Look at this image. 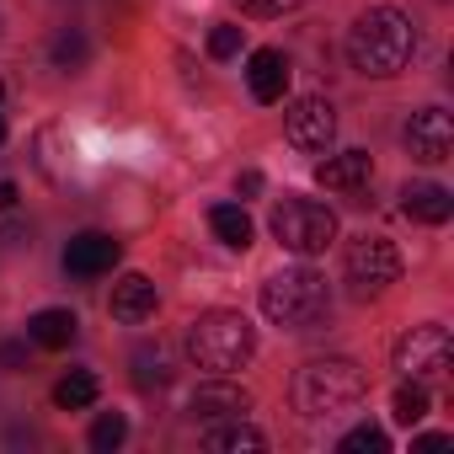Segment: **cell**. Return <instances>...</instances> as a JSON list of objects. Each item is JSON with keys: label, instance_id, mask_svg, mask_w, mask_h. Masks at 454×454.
Wrapping results in <instances>:
<instances>
[{"label": "cell", "instance_id": "obj_28", "mask_svg": "<svg viewBox=\"0 0 454 454\" xmlns=\"http://www.w3.org/2000/svg\"><path fill=\"white\" fill-rule=\"evenodd\" d=\"M22 358H27V348H22V342H6V348H0V364H6V369H17Z\"/></svg>", "mask_w": 454, "mask_h": 454}, {"label": "cell", "instance_id": "obj_21", "mask_svg": "<svg viewBox=\"0 0 454 454\" xmlns=\"http://www.w3.org/2000/svg\"><path fill=\"white\" fill-rule=\"evenodd\" d=\"M49 59H54V70H86V59H91L86 33L81 27H59L54 43H49Z\"/></svg>", "mask_w": 454, "mask_h": 454}, {"label": "cell", "instance_id": "obj_11", "mask_svg": "<svg viewBox=\"0 0 454 454\" xmlns=\"http://www.w3.org/2000/svg\"><path fill=\"white\" fill-rule=\"evenodd\" d=\"M118 257H123V247H118L113 236L81 231V236L65 247V273H75V278H102V273H113Z\"/></svg>", "mask_w": 454, "mask_h": 454}, {"label": "cell", "instance_id": "obj_30", "mask_svg": "<svg viewBox=\"0 0 454 454\" xmlns=\"http://www.w3.org/2000/svg\"><path fill=\"white\" fill-rule=\"evenodd\" d=\"M17 208V182H0V214Z\"/></svg>", "mask_w": 454, "mask_h": 454}, {"label": "cell", "instance_id": "obj_3", "mask_svg": "<svg viewBox=\"0 0 454 454\" xmlns=\"http://www.w3.org/2000/svg\"><path fill=\"white\" fill-rule=\"evenodd\" d=\"M369 395V380L353 358H316L294 374V406L305 417H342Z\"/></svg>", "mask_w": 454, "mask_h": 454}, {"label": "cell", "instance_id": "obj_20", "mask_svg": "<svg viewBox=\"0 0 454 454\" xmlns=\"http://www.w3.org/2000/svg\"><path fill=\"white\" fill-rule=\"evenodd\" d=\"M166 380H171L166 348H160V342H139V348H134V385H139V390H155V385H166Z\"/></svg>", "mask_w": 454, "mask_h": 454}, {"label": "cell", "instance_id": "obj_13", "mask_svg": "<svg viewBox=\"0 0 454 454\" xmlns=\"http://www.w3.org/2000/svg\"><path fill=\"white\" fill-rule=\"evenodd\" d=\"M247 81H252V97L273 107V102H284V91H289V59H284L278 49H257L252 65H247Z\"/></svg>", "mask_w": 454, "mask_h": 454}, {"label": "cell", "instance_id": "obj_10", "mask_svg": "<svg viewBox=\"0 0 454 454\" xmlns=\"http://www.w3.org/2000/svg\"><path fill=\"white\" fill-rule=\"evenodd\" d=\"M252 411V395L241 390V385H231V380H203L192 395H187V417L192 422H224V417H247Z\"/></svg>", "mask_w": 454, "mask_h": 454}, {"label": "cell", "instance_id": "obj_4", "mask_svg": "<svg viewBox=\"0 0 454 454\" xmlns=\"http://www.w3.org/2000/svg\"><path fill=\"white\" fill-rule=\"evenodd\" d=\"M332 310V289L316 268H284L262 284V316L284 332H310Z\"/></svg>", "mask_w": 454, "mask_h": 454}, {"label": "cell", "instance_id": "obj_24", "mask_svg": "<svg viewBox=\"0 0 454 454\" xmlns=\"http://www.w3.org/2000/svg\"><path fill=\"white\" fill-rule=\"evenodd\" d=\"M129 438V422L118 417V411H102L97 422H91V449H102V454H113L118 443Z\"/></svg>", "mask_w": 454, "mask_h": 454}, {"label": "cell", "instance_id": "obj_1", "mask_svg": "<svg viewBox=\"0 0 454 454\" xmlns=\"http://www.w3.org/2000/svg\"><path fill=\"white\" fill-rule=\"evenodd\" d=\"M417 54V27L401 6H369L353 27H348V59L358 75H401Z\"/></svg>", "mask_w": 454, "mask_h": 454}, {"label": "cell", "instance_id": "obj_22", "mask_svg": "<svg viewBox=\"0 0 454 454\" xmlns=\"http://www.w3.org/2000/svg\"><path fill=\"white\" fill-rule=\"evenodd\" d=\"M422 417H427V385H422V380H406V385L395 390V422L417 427Z\"/></svg>", "mask_w": 454, "mask_h": 454}, {"label": "cell", "instance_id": "obj_15", "mask_svg": "<svg viewBox=\"0 0 454 454\" xmlns=\"http://www.w3.org/2000/svg\"><path fill=\"white\" fill-rule=\"evenodd\" d=\"M401 214L417 219V224H443V219L454 214V198H449V187H438V182H411V187L401 192Z\"/></svg>", "mask_w": 454, "mask_h": 454}, {"label": "cell", "instance_id": "obj_5", "mask_svg": "<svg viewBox=\"0 0 454 454\" xmlns=\"http://www.w3.org/2000/svg\"><path fill=\"white\" fill-rule=\"evenodd\" d=\"M273 236H278L284 252L316 257V252H326L337 241V214L326 203H316V198H284L273 208Z\"/></svg>", "mask_w": 454, "mask_h": 454}, {"label": "cell", "instance_id": "obj_26", "mask_svg": "<svg viewBox=\"0 0 454 454\" xmlns=\"http://www.w3.org/2000/svg\"><path fill=\"white\" fill-rule=\"evenodd\" d=\"M236 6H241L247 17H284V12H300L305 0H236Z\"/></svg>", "mask_w": 454, "mask_h": 454}, {"label": "cell", "instance_id": "obj_6", "mask_svg": "<svg viewBox=\"0 0 454 454\" xmlns=\"http://www.w3.org/2000/svg\"><path fill=\"white\" fill-rule=\"evenodd\" d=\"M348 289L358 294V300H374V294H385L395 278H401V252L385 241V236H358L353 247H348Z\"/></svg>", "mask_w": 454, "mask_h": 454}, {"label": "cell", "instance_id": "obj_27", "mask_svg": "<svg viewBox=\"0 0 454 454\" xmlns=\"http://www.w3.org/2000/svg\"><path fill=\"white\" fill-rule=\"evenodd\" d=\"M236 192H241V198H257V192H262V171H241V176H236Z\"/></svg>", "mask_w": 454, "mask_h": 454}, {"label": "cell", "instance_id": "obj_9", "mask_svg": "<svg viewBox=\"0 0 454 454\" xmlns=\"http://www.w3.org/2000/svg\"><path fill=\"white\" fill-rule=\"evenodd\" d=\"M406 150H411V160H422V166L449 160V155H454V123H449V113H443V107L411 113V123H406Z\"/></svg>", "mask_w": 454, "mask_h": 454}, {"label": "cell", "instance_id": "obj_8", "mask_svg": "<svg viewBox=\"0 0 454 454\" xmlns=\"http://www.w3.org/2000/svg\"><path fill=\"white\" fill-rule=\"evenodd\" d=\"M284 134H289V145L305 150V155L332 150V139H337V113H332V102H321V97H300V102L284 113Z\"/></svg>", "mask_w": 454, "mask_h": 454}, {"label": "cell", "instance_id": "obj_17", "mask_svg": "<svg viewBox=\"0 0 454 454\" xmlns=\"http://www.w3.org/2000/svg\"><path fill=\"white\" fill-rule=\"evenodd\" d=\"M75 332H81L75 310H38V316L27 321V337H33L38 348H70Z\"/></svg>", "mask_w": 454, "mask_h": 454}, {"label": "cell", "instance_id": "obj_23", "mask_svg": "<svg viewBox=\"0 0 454 454\" xmlns=\"http://www.w3.org/2000/svg\"><path fill=\"white\" fill-rule=\"evenodd\" d=\"M342 454H385L390 449V438H385V427H374V422H358L342 443H337Z\"/></svg>", "mask_w": 454, "mask_h": 454}, {"label": "cell", "instance_id": "obj_31", "mask_svg": "<svg viewBox=\"0 0 454 454\" xmlns=\"http://www.w3.org/2000/svg\"><path fill=\"white\" fill-rule=\"evenodd\" d=\"M0 145H6V118H0Z\"/></svg>", "mask_w": 454, "mask_h": 454}, {"label": "cell", "instance_id": "obj_7", "mask_svg": "<svg viewBox=\"0 0 454 454\" xmlns=\"http://www.w3.org/2000/svg\"><path fill=\"white\" fill-rule=\"evenodd\" d=\"M449 358H454V342H449V332H443L438 321L411 326V332L395 342V369H401L406 380H438V374L449 369Z\"/></svg>", "mask_w": 454, "mask_h": 454}, {"label": "cell", "instance_id": "obj_32", "mask_svg": "<svg viewBox=\"0 0 454 454\" xmlns=\"http://www.w3.org/2000/svg\"><path fill=\"white\" fill-rule=\"evenodd\" d=\"M0 97H6V86H0Z\"/></svg>", "mask_w": 454, "mask_h": 454}, {"label": "cell", "instance_id": "obj_25", "mask_svg": "<svg viewBox=\"0 0 454 454\" xmlns=\"http://www.w3.org/2000/svg\"><path fill=\"white\" fill-rule=\"evenodd\" d=\"M241 33H247V27H214V33H208V54H214V59H236V54H241Z\"/></svg>", "mask_w": 454, "mask_h": 454}, {"label": "cell", "instance_id": "obj_18", "mask_svg": "<svg viewBox=\"0 0 454 454\" xmlns=\"http://www.w3.org/2000/svg\"><path fill=\"white\" fill-rule=\"evenodd\" d=\"M208 231H214L224 247H236V252L252 247V219H247L241 203H214V208H208Z\"/></svg>", "mask_w": 454, "mask_h": 454}, {"label": "cell", "instance_id": "obj_12", "mask_svg": "<svg viewBox=\"0 0 454 454\" xmlns=\"http://www.w3.org/2000/svg\"><path fill=\"white\" fill-rule=\"evenodd\" d=\"M316 182H321V187H332V192H364V187L374 182V160H369V150L326 155V160L316 166Z\"/></svg>", "mask_w": 454, "mask_h": 454}, {"label": "cell", "instance_id": "obj_2", "mask_svg": "<svg viewBox=\"0 0 454 454\" xmlns=\"http://www.w3.org/2000/svg\"><path fill=\"white\" fill-rule=\"evenodd\" d=\"M187 353L198 369H214V374H231V369H247L252 353H257V332L241 310H208L187 326Z\"/></svg>", "mask_w": 454, "mask_h": 454}, {"label": "cell", "instance_id": "obj_16", "mask_svg": "<svg viewBox=\"0 0 454 454\" xmlns=\"http://www.w3.org/2000/svg\"><path fill=\"white\" fill-rule=\"evenodd\" d=\"M203 449H214V454H257V449H268V438L252 422L231 417V427H208L203 433Z\"/></svg>", "mask_w": 454, "mask_h": 454}, {"label": "cell", "instance_id": "obj_29", "mask_svg": "<svg viewBox=\"0 0 454 454\" xmlns=\"http://www.w3.org/2000/svg\"><path fill=\"white\" fill-rule=\"evenodd\" d=\"M443 443H449V433H422V438H417L411 449H422V454H433V449H443Z\"/></svg>", "mask_w": 454, "mask_h": 454}, {"label": "cell", "instance_id": "obj_19", "mask_svg": "<svg viewBox=\"0 0 454 454\" xmlns=\"http://www.w3.org/2000/svg\"><path fill=\"white\" fill-rule=\"evenodd\" d=\"M97 395H102V385H97L91 369H70V374L54 385V406H65V411H86Z\"/></svg>", "mask_w": 454, "mask_h": 454}, {"label": "cell", "instance_id": "obj_14", "mask_svg": "<svg viewBox=\"0 0 454 454\" xmlns=\"http://www.w3.org/2000/svg\"><path fill=\"white\" fill-rule=\"evenodd\" d=\"M113 316H118L123 326H139V321H150V316H155V284H150L145 273H129V278H118V284H113Z\"/></svg>", "mask_w": 454, "mask_h": 454}]
</instances>
